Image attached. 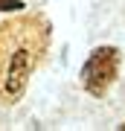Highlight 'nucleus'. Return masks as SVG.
I'll use <instances>...</instances> for the list:
<instances>
[{
    "label": "nucleus",
    "mask_w": 125,
    "mask_h": 131,
    "mask_svg": "<svg viewBox=\"0 0 125 131\" xmlns=\"http://www.w3.org/2000/svg\"><path fill=\"white\" fill-rule=\"evenodd\" d=\"M52 24L41 12H23L0 24V105H18L44 61Z\"/></svg>",
    "instance_id": "nucleus-1"
},
{
    "label": "nucleus",
    "mask_w": 125,
    "mask_h": 131,
    "mask_svg": "<svg viewBox=\"0 0 125 131\" xmlns=\"http://www.w3.org/2000/svg\"><path fill=\"white\" fill-rule=\"evenodd\" d=\"M119 128H122V131H125V122H122V125H119Z\"/></svg>",
    "instance_id": "nucleus-4"
},
{
    "label": "nucleus",
    "mask_w": 125,
    "mask_h": 131,
    "mask_svg": "<svg viewBox=\"0 0 125 131\" xmlns=\"http://www.w3.org/2000/svg\"><path fill=\"white\" fill-rule=\"evenodd\" d=\"M119 64H122V52L116 47H96L87 56V61H84V67L79 73L82 88L96 99L105 96L113 88L116 76H119Z\"/></svg>",
    "instance_id": "nucleus-2"
},
{
    "label": "nucleus",
    "mask_w": 125,
    "mask_h": 131,
    "mask_svg": "<svg viewBox=\"0 0 125 131\" xmlns=\"http://www.w3.org/2000/svg\"><path fill=\"white\" fill-rule=\"evenodd\" d=\"M23 0H0V12H20Z\"/></svg>",
    "instance_id": "nucleus-3"
}]
</instances>
